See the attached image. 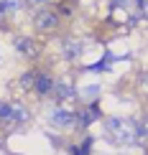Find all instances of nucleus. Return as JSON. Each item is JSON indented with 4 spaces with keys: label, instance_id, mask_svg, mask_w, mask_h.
Listing matches in <instances>:
<instances>
[{
    "label": "nucleus",
    "instance_id": "1",
    "mask_svg": "<svg viewBox=\"0 0 148 155\" xmlns=\"http://www.w3.org/2000/svg\"><path fill=\"white\" fill-rule=\"evenodd\" d=\"M105 132H107V143L115 145H136V130H133V120H120V117H110L105 120Z\"/></svg>",
    "mask_w": 148,
    "mask_h": 155
},
{
    "label": "nucleus",
    "instance_id": "2",
    "mask_svg": "<svg viewBox=\"0 0 148 155\" xmlns=\"http://www.w3.org/2000/svg\"><path fill=\"white\" fill-rule=\"evenodd\" d=\"M74 120H77V114L72 112V109H51V114H49V122L54 127H61V130H69V127H74Z\"/></svg>",
    "mask_w": 148,
    "mask_h": 155
},
{
    "label": "nucleus",
    "instance_id": "3",
    "mask_svg": "<svg viewBox=\"0 0 148 155\" xmlns=\"http://www.w3.org/2000/svg\"><path fill=\"white\" fill-rule=\"evenodd\" d=\"M33 23H36V28L41 31V33H49V31H54L56 25H59V15H56L54 10H38Z\"/></svg>",
    "mask_w": 148,
    "mask_h": 155
},
{
    "label": "nucleus",
    "instance_id": "4",
    "mask_svg": "<svg viewBox=\"0 0 148 155\" xmlns=\"http://www.w3.org/2000/svg\"><path fill=\"white\" fill-rule=\"evenodd\" d=\"M54 76L46 74V71H41V74H36L33 76V89H36V94L38 97H49L51 92H54Z\"/></svg>",
    "mask_w": 148,
    "mask_h": 155
},
{
    "label": "nucleus",
    "instance_id": "5",
    "mask_svg": "<svg viewBox=\"0 0 148 155\" xmlns=\"http://www.w3.org/2000/svg\"><path fill=\"white\" fill-rule=\"evenodd\" d=\"M61 54H64V59H67V61L79 59V54H82V41H79V38H64V41H61Z\"/></svg>",
    "mask_w": 148,
    "mask_h": 155
},
{
    "label": "nucleus",
    "instance_id": "6",
    "mask_svg": "<svg viewBox=\"0 0 148 155\" xmlns=\"http://www.w3.org/2000/svg\"><path fill=\"white\" fill-rule=\"evenodd\" d=\"M97 117H100V107H97V102H92V107H89V109H82V112L77 114V122H74V125H79L82 130H87V127L92 125Z\"/></svg>",
    "mask_w": 148,
    "mask_h": 155
},
{
    "label": "nucleus",
    "instance_id": "7",
    "mask_svg": "<svg viewBox=\"0 0 148 155\" xmlns=\"http://www.w3.org/2000/svg\"><path fill=\"white\" fill-rule=\"evenodd\" d=\"M15 48H18V54L31 56V59H36V56H38V48H36L33 38H28V36H15Z\"/></svg>",
    "mask_w": 148,
    "mask_h": 155
},
{
    "label": "nucleus",
    "instance_id": "8",
    "mask_svg": "<svg viewBox=\"0 0 148 155\" xmlns=\"http://www.w3.org/2000/svg\"><path fill=\"white\" fill-rule=\"evenodd\" d=\"M54 97H56V102L74 99V97H77V89H74L69 81H59V84H54Z\"/></svg>",
    "mask_w": 148,
    "mask_h": 155
},
{
    "label": "nucleus",
    "instance_id": "9",
    "mask_svg": "<svg viewBox=\"0 0 148 155\" xmlns=\"http://www.w3.org/2000/svg\"><path fill=\"white\" fill-rule=\"evenodd\" d=\"M10 114H13V122H18V125H26V122L31 120V112L21 104V102H10Z\"/></svg>",
    "mask_w": 148,
    "mask_h": 155
},
{
    "label": "nucleus",
    "instance_id": "10",
    "mask_svg": "<svg viewBox=\"0 0 148 155\" xmlns=\"http://www.w3.org/2000/svg\"><path fill=\"white\" fill-rule=\"evenodd\" d=\"M18 8H21V3H18V0H0V21H3V18H8L10 13H15Z\"/></svg>",
    "mask_w": 148,
    "mask_h": 155
},
{
    "label": "nucleus",
    "instance_id": "11",
    "mask_svg": "<svg viewBox=\"0 0 148 155\" xmlns=\"http://www.w3.org/2000/svg\"><path fill=\"white\" fill-rule=\"evenodd\" d=\"M0 122H13V114H10V104L8 102H0Z\"/></svg>",
    "mask_w": 148,
    "mask_h": 155
},
{
    "label": "nucleus",
    "instance_id": "12",
    "mask_svg": "<svg viewBox=\"0 0 148 155\" xmlns=\"http://www.w3.org/2000/svg\"><path fill=\"white\" fill-rule=\"evenodd\" d=\"M33 76H36L33 71H26V74L21 76V87H23V89H33Z\"/></svg>",
    "mask_w": 148,
    "mask_h": 155
},
{
    "label": "nucleus",
    "instance_id": "13",
    "mask_svg": "<svg viewBox=\"0 0 148 155\" xmlns=\"http://www.w3.org/2000/svg\"><path fill=\"white\" fill-rule=\"evenodd\" d=\"M97 92H100V87H92V89H84L82 94H84V97H97Z\"/></svg>",
    "mask_w": 148,
    "mask_h": 155
},
{
    "label": "nucleus",
    "instance_id": "14",
    "mask_svg": "<svg viewBox=\"0 0 148 155\" xmlns=\"http://www.w3.org/2000/svg\"><path fill=\"white\" fill-rule=\"evenodd\" d=\"M46 3V0H26V5H31V8H33V5H43Z\"/></svg>",
    "mask_w": 148,
    "mask_h": 155
}]
</instances>
